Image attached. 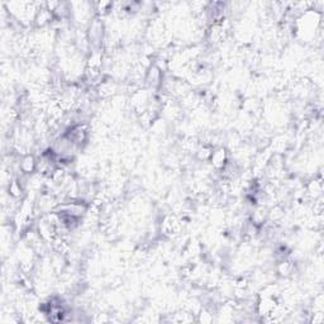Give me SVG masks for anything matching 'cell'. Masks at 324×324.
Here are the masks:
<instances>
[{"label":"cell","instance_id":"obj_1","mask_svg":"<svg viewBox=\"0 0 324 324\" xmlns=\"http://www.w3.org/2000/svg\"><path fill=\"white\" fill-rule=\"evenodd\" d=\"M19 171L22 174L31 175L37 171V159L31 154H24L19 160Z\"/></svg>","mask_w":324,"mask_h":324},{"label":"cell","instance_id":"obj_2","mask_svg":"<svg viewBox=\"0 0 324 324\" xmlns=\"http://www.w3.org/2000/svg\"><path fill=\"white\" fill-rule=\"evenodd\" d=\"M209 160L211 161L213 167L218 168V170H223V167H224V166L227 165V162H228L226 150L222 147L217 148V150H214L211 152V156Z\"/></svg>","mask_w":324,"mask_h":324}]
</instances>
